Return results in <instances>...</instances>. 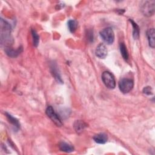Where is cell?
I'll list each match as a JSON object with an SVG mask.
<instances>
[{
  "mask_svg": "<svg viewBox=\"0 0 155 155\" xmlns=\"http://www.w3.org/2000/svg\"><path fill=\"white\" fill-rule=\"evenodd\" d=\"M1 26V44L9 42L10 40V32L11 26L10 25L3 19H1L0 21Z\"/></svg>",
  "mask_w": 155,
  "mask_h": 155,
  "instance_id": "6da1fadb",
  "label": "cell"
},
{
  "mask_svg": "<svg viewBox=\"0 0 155 155\" xmlns=\"http://www.w3.org/2000/svg\"><path fill=\"white\" fill-rule=\"evenodd\" d=\"M100 36L107 44H111L114 40V31L110 27H107L100 31Z\"/></svg>",
  "mask_w": 155,
  "mask_h": 155,
  "instance_id": "7a4b0ae2",
  "label": "cell"
},
{
  "mask_svg": "<svg viewBox=\"0 0 155 155\" xmlns=\"http://www.w3.org/2000/svg\"><path fill=\"white\" fill-rule=\"evenodd\" d=\"M102 80L104 85L110 89H113L116 87V81L114 76L109 71H104L102 74Z\"/></svg>",
  "mask_w": 155,
  "mask_h": 155,
  "instance_id": "3957f363",
  "label": "cell"
},
{
  "mask_svg": "<svg viewBox=\"0 0 155 155\" xmlns=\"http://www.w3.org/2000/svg\"><path fill=\"white\" fill-rule=\"evenodd\" d=\"M134 85L133 80L128 78H123L119 82V88L123 93H128L130 92Z\"/></svg>",
  "mask_w": 155,
  "mask_h": 155,
  "instance_id": "277c9868",
  "label": "cell"
},
{
  "mask_svg": "<svg viewBox=\"0 0 155 155\" xmlns=\"http://www.w3.org/2000/svg\"><path fill=\"white\" fill-rule=\"evenodd\" d=\"M45 113L48 117L56 124L58 127H61L62 125V120L60 117L55 113L54 109L51 106H48L45 111Z\"/></svg>",
  "mask_w": 155,
  "mask_h": 155,
  "instance_id": "5b68a950",
  "label": "cell"
},
{
  "mask_svg": "<svg viewBox=\"0 0 155 155\" xmlns=\"http://www.w3.org/2000/svg\"><path fill=\"white\" fill-rule=\"evenodd\" d=\"M141 11L145 16H151L154 13V1H146L141 7Z\"/></svg>",
  "mask_w": 155,
  "mask_h": 155,
  "instance_id": "8992f818",
  "label": "cell"
},
{
  "mask_svg": "<svg viewBox=\"0 0 155 155\" xmlns=\"http://www.w3.org/2000/svg\"><path fill=\"white\" fill-rule=\"evenodd\" d=\"M96 55L97 57L101 59H104L107 55V49L104 44H100L96 47Z\"/></svg>",
  "mask_w": 155,
  "mask_h": 155,
  "instance_id": "52a82bcc",
  "label": "cell"
},
{
  "mask_svg": "<svg viewBox=\"0 0 155 155\" xmlns=\"http://www.w3.org/2000/svg\"><path fill=\"white\" fill-rule=\"evenodd\" d=\"M147 36L148 38L149 45L151 48L154 47L155 41H154V28H150L147 30Z\"/></svg>",
  "mask_w": 155,
  "mask_h": 155,
  "instance_id": "ba28073f",
  "label": "cell"
},
{
  "mask_svg": "<svg viewBox=\"0 0 155 155\" xmlns=\"http://www.w3.org/2000/svg\"><path fill=\"white\" fill-rule=\"evenodd\" d=\"M93 139L97 143L104 144L107 142L108 137L107 134L104 133H99L94 136Z\"/></svg>",
  "mask_w": 155,
  "mask_h": 155,
  "instance_id": "9c48e42d",
  "label": "cell"
},
{
  "mask_svg": "<svg viewBox=\"0 0 155 155\" xmlns=\"http://www.w3.org/2000/svg\"><path fill=\"white\" fill-rule=\"evenodd\" d=\"M59 147L60 150L65 153H71L74 150V148L71 145L65 142H61L59 144Z\"/></svg>",
  "mask_w": 155,
  "mask_h": 155,
  "instance_id": "30bf717a",
  "label": "cell"
},
{
  "mask_svg": "<svg viewBox=\"0 0 155 155\" xmlns=\"http://www.w3.org/2000/svg\"><path fill=\"white\" fill-rule=\"evenodd\" d=\"M86 127L87 125L85 124V123H84L82 120H76L74 124V130L78 133L82 132Z\"/></svg>",
  "mask_w": 155,
  "mask_h": 155,
  "instance_id": "8fae6325",
  "label": "cell"
},
{
  "mask_svg": "<svg viewBox=\"0 0 155 155\" xmlns=\"http://www.w3.org/2000/svg\"><path fill=\"white\" fill-rule=\"evenodd\" d=\"M5 51L6 54L8 56L14 58V57L17 56L21 53V51H22V48H18L16 50H14V49L11 48H6Z\"/></svg>",
  "mask_w": 155,
  "mask_h": 155,
  "instance_id": "7c38bea8",
  "label": "cell"
},
{
  "mask_svg": "<svg viewBox=\"0 0 155 155\" xmlns=\"http://www.w3.org/2000/svg\"><path fill=\"white\" fill-rule=\"evenodd\" d=\"M5 115H6L7 119L8 120V122L10 123H11L13 125V127L16 128V130H18L20 128V124L19 123L18 120L15 117H13L11 114H8L7 113H5Z\"/></svg>",
  "mask_w": 155,
  "mask_h": 155,
  "instance_id": "4fadbf2b",
  "label": "cell"
},
{
  "mask_svg": "<svg viewBox=\"0 0 155 155\" xmlns=\"http://www.w3.org/2000/svg\"><path fill=\"white\" fill-rule=\"evenodd\" d=\"M130 22L132 24L133 30V36L134 39H138L139 37V28L136 23H135L132 19H130Z\"/></svg>",
  "mask_w": 155,
  "mask_h": 155,
  "instance_id": "5bb4252c",
  "label": "cell"
},
{
  "mask_svg": "<svg viewBox=\"0 0 155 155\" xmlns=\"http://www.w3.org/2000/svg\"><path fill=\"white\" fill-rule=\"evenodd\" d=\"M68 29L70 30V31L71 33H74L78 27V22L76 21L73 20V19H71L69 20L68 22Z\"/></svg>",
  "mask_w": 155,
  "mask_h": 155,
  "instance_id": "9a60e30c",
  "label": "cell"
},
{
  "mask_svg": "<svg viewBox=\"0 0 155 155\" xmlns=\"http://www.w3.org/2000/svg\"><path fill=\"white\" fill-rule=\"evenodd\" d=\"M120 51L123 58L125 60H127L128 59V54L127 50V47L124 43H120Z\"/></svg>",
  "mask_w": 155,
  "mask_h": 155,
  "instance_id": "2e32d148",
  "label": "cell"
},
{
  "mask_svg": "<svg viewBox=\"0 0 155 155\" xmlns=\"http://www.w3.org/2000/svg\"><path fill=\"white\" fill-rule=\"evenodd\" d=\"M31 34H32V36L33 38V45L35 47H37L38 45L39 44V37L38 33H36V31L33 29L31 30Z\"/></svg>",
  "mask_w": 155,
  "mask_h": 155,
  "instance_id": "e0dca14e",
  "label": "cell"
},
{
  "mask_svg": "<svg viewBox=\"0 0 155 155\" xmlns=\"http://www.w3.org/2000/svg\"><path fill=\"white\" fill-rule=\"evenodd\" d=\"M143 93L147 94V95H150L153 94V91H152V88H151V87H146L143 89Z\"/></svg>",
  "mask_w": 155,
  "mask_h": 155,
  "instance_id": "ac0fdd59",
  "label": "cell"
}]
</instances>
